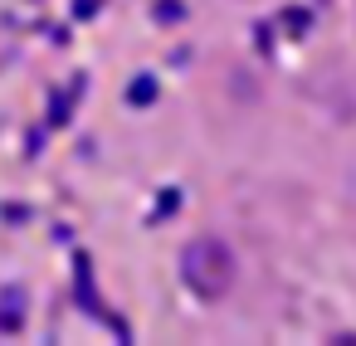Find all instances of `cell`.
Instances as JSON below:
<instances>
[{
	"label": "cell",
	"mask_w": 356,
	"mask_h": 346,
	"mask_svg": "<svg viewBox=\"0 0 356 346\" xmlns=\"http://www.w3.org/2000/svg\"><path fill=\"white\" fill-rule=\"evenodd\" d=\"M20 302H25V297H20L15 288L0 297V327H6V331H20Z\"/></svg>",
	"instance_id": "7a4b0ae2"
},
{
	"label": "cell",
	"mask_w": 356,
	"mask_h": 346,
	"mask_svg": "<svg viewBox=\"0 0 356 346\" xmlns=\"http://www.w3.org/2000/svg\"><path fill=\"white\" fill-rule=\"evenodd\" d=\"M79 88V83H74ZM74 88H64V93H54V108H49V122L59 127V122H69V113H74V103H79V93Z\"/></svg>",
	"instance_id": "3957f363"
},
{
	"label": "cell",
	"mask_w": 356,
	"mask_h": 346,
	"mask_svg": "<svg viewBox=\"0 0 356 346\" xmlns=\"http://www.w3.org/2000/svg\"><path fill=\"white\" fill-rule=\"evenodd\" d=\"M181 15H186V6H181V0H161V6H156V20H161V25H176Z\"/></svg>",
	"instance_id": "5b68a950"
},
{
	"label": "cell",
	"mask_w": 356,
	"mask_h": 346,
	"mask_svg": "<svg viewBox=\"0 0 356 346\" xmlns=\"http://www.w3.org/2000/svg\"><path fill=\"white\" fill-rule=\"evenodd\" d=\"M152 98H156V83H152V79H132L127 103H137V108H142V103H152Z\"/></svg>",
	"instance_id": "277c9868"
},
{
	"label": "cell",
	"mask_w": 356,
	"mask_h": 346,
	"mask_svg": "<svg viewBox=\"0 0 356 346\" xmlns=\"http://www.w3.org/2000/svg\"><path fill=\"white\" fill-rule=\"evenodd\" d=\"M181 278H186L200 297H220V293H229V283H234V258H229L225 244L195 239V244H186V254H181Z\"/></svg>",
	"instance_id": "6da1fadb"
}]
</instances>
